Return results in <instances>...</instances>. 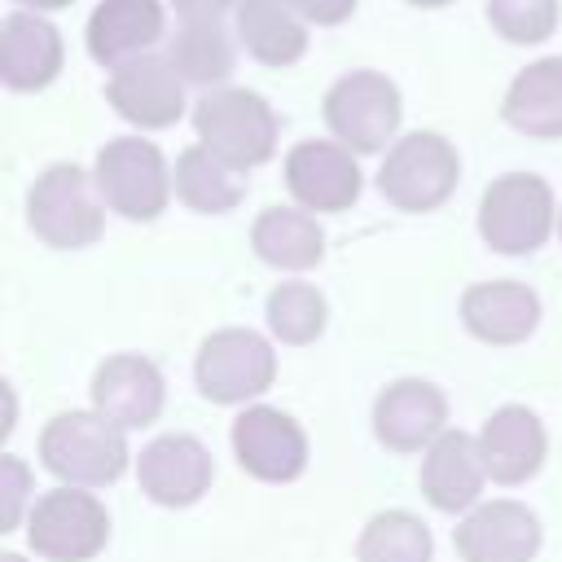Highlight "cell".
<instances>
[{
    "label": "cell",
    "mask_w": 562,
    "mask_h": 562,
    "mask_svg": "<svg viewBox=\"0 0 562 562\" xmlns=\"http://www.w3.org/2000/svg\"><path fill=\"white\" fill-rule=\"evenodd\" d=\"M408 4H417V9H439V4H452V0H408Z\"/></svg>",
    "instance_id": "cell-34"
},
{
    "label": "cell",
    "mask_w": 562,
    "mask_h": 562,
    "mask_svg": "<svg viewBox=\"0 0 562 562\" xmlns=\"http://www.w3.org/2000/svg\"><path fill=\"white\" fill-rule=\"evenodd\" d=\"M123 426L92 413H57L40 435V461L66 487H105L127 470Z\"/></svg>",
    "instance_id": "cell-1"
},
{
    "label": "cell",
    "mask_w": 562,
    "mask_h": 562,
    "mask_svg": "<svg viewBox=\"0 0 562 562\" xmlns=\"http://www.w3.org/2000/svg\"><path fill=\"white\" fill-rule=\"evenodd\" d=\"M558 233H562V215H558Z\"/></svg>",
    "instance_id": "cell-36"
},
{
    "label": "cell",
    "mask_w": 562,
    "mask_h": 562,
    "mask_svg": "<svg viewBox=\"0 0 562 562\" xmlns=\"http://www.w3.org/2000/svg\"><path fill=\"white\" fill-rule=\"evenodd\" d=\"M404 114L400 88L378 70H347L325 92V123L351 154H378L395 136Z\"/></svg>",
    "instance_id": "cell-7"
},
{
    "label": "cell",
    "mask_w": 562,
    "mask_h": 562,
    "mask_svg": "<svg viewBox=\"0 0 562 562\" xmlns=\"http://www.w3.org/2000/svg\"><path fill=\"white\" fill-rule=\"evenodd\" d=\"M360 167L338 140H299L285 154V189L303 211H347L360 198Z\"/></svg>",
    "instance_id": "cell-13"
},
{
    "label": "cell",
    "mask_w": 562,
    "mask_h": 562,
    "mask_svg": "<svg viewBox=\"0 0 562 562\" xmlns=\"http://www.w3.org/2000/svg\"><path fill=\"white\" fill-rule=\"evenodd\" d=\"M501 114L522 136L558 140L562 136V57H540L522 66L501 101Z\"/></svg>",
    "instance_id": "cell-22"
},
{
    "label": "cell",
    "mask_w": 562,
    "mask_h": 562,
    "mask_svg": "<svg viewBox=\"0 0 562 562\" xmlns=\"http://www.w3.org/2000/svg\"><path fill=\"white\" fill-rule=\"evenodd\" d=\"M483 479H487V465L479 452V435L443 430L422 457V496L443 514L470 509L483 492Z\"/></svg>",
    "instance_id": "cell-20"
},
{
    "label": "cell",
    "mask_w": 562,
    "mask_h": 562,
    "mask_svg": "<svg viewBox=\"0 0 562 562\" xmlns=\"http://www.w3.org/2000/svg\"><path fill=\"white\" fill-rule=\"evenodd\" d=\"M307 26H338L356 13V0H285Z\"/></svg>",
    "instance_id": "cell-31"
},
{
    "label": "cell",
    "mask_w": 562,
    "mask_h": 562,
    "mask_svg": "<svg viewBox=\"0 0 562 562\" xmlns=\"http://www.w3.org/2000/svg\"><path fill=\"white\" fill-rule=\"evenodd\" d=\"M457 180H461V158H457L452 140L439 132L400 136L378 167V193L395 211H413V215L443 206L452 198Z\"/></svg>",
    "instance_id": "cell-5"
},
{
    "label": "cell",
    "mask_w": 562,
    "mask_h": 562,
    "mask_svg": "<svg viewBox=\"0 0 562 562\" xmlns=\"http://www.w3.org/2000/svg\"><path fill=\"white\" fill-rule=\"evenodd\" d=\"M162 400H167V382H162L158 364L136 351L110 356L92 373V408L123 430H140V426L158 422Z\"/></svg>",
    "instance_id": "cell-15"
},
{
    "label": "cell",
    "mask_w": 562,
    "mask_h": 562,
    "mask_svg": "<svg viewBox=\"0 0 562 562\" xmlns=\"http://www.w3.org/2000/svg\"><path fill=\"white\" fill-rule=\"evenodd\" d=\"M553 189L531 171L496 176L479 198V233L501 255H531L553 233Z\"/></svg>",
    "instance_id": "cell-6"
},
{
    "label": "cell",
    "mask_w": 562,
    "mask_h": 562,
    "mask_svg": "<svg viewBox=\"0 0 562 562\" xmlns=\"http://www.w3.org/2000/svg\"><path fill=\"white\" fill-rule=\"evenodd\" d=\"M461 562H531L540 553V522L518 501L474 505L452 531Z\"/></svg>",
    "instance_id": "cell-16"
},
{
    "label": "cell",
    "mask_w": 562,
    "mask_h": 562,
    "mask_svg": "<svg viewBox=\"0 0 562 562\" xmlns=\"http://www.w3.org/2000/svg\"><path fill=\"white\" fill-rule=\"evenodd\" d=\"M26 487H31L26 465L18 457H0V531L18 527L22 505H26Z\"/></svg>",
    "instance_id": "cell-30"
},
{
    "label": "cell",
    "mask_w": 562,
    "mask_h": 562,
    "mask_svg": "<svg viewBox=\"0 0 562 562\" xmlns=\"http://www.w3.org/2000/svg\"><path fill=\"white\" fill-rule=\"evenodd\" d=\"M0 562H22V558L18 553H0Z\"/></svg>",
    "instance_id": "cell-35"
},
{
    "label": "cell",
    "mask_w": 562,
    "mask_h": 562,
    "mask_svg": "<svg viewBox=\"0 0 562 562\" xmlns=\"http://www.w3.org/2000/svg\"><path fill=\"white\" fill-rule=\"evenodd\" d=\"M448 400L426 378H400L373 400V435L391 452H422L443 435Z\"/></svg>",
    "instance_id": "cell-14"
},
{
    "label": "cell",
    "mask_w": 562,
    "mask_h": 562,
    "mask_svg": "<svg viewBox=\"0 0 562 562\" xmlns=\"http://www.w3.org/2000/svg\"><path fill=\"white\" fill-rule=\"evenodd\" d=\"M487 22L509 44H544L558 31V0H487Z\"/></svg>",
    "instance_id": "cell-29"
},
{
    "label": "cell",
    "mask_w": 562,
    "mask_h": 562,
    "mask_svg": "<svg viewBox=\"0 0 562 562\" xmlns=\"http://www.w3.org/2000/svg\"><path fill=\"white\" fill-rule=\"evenodd\" d=\"M26 540L48 562H88L110 540V514L92 492L61 483L31 505Z\"/></svg>",
    "instance_id": "cell-8"
},
{
    "label": "cell",
    "mask_w": 562,
    "mask_h": 562,
    "mask_svg": "<svg viewBox=\"0 0 562 562\" xmlns=\"http://www.w3.org/2000/svg\"><path fill=\"white\" fill-rule=\"evenodd\" d=\"M61 31L35 9H13L0 26V79L13 92H40L61 75Z\"/></svg>",
    "instance_id": "cell-17"
},
{
    "label": "cell",
    "mask_w": 562,
    "mask_h": 562,
    "mask_svg": "<svg viewBox=\"0 0 562 562\" xmlns=\"http://www.w3.org/2000/svg\"><path fill=\"white\" fill-rule=\"evenodd\" d=\"M255 255L277 272H307L325 259V233L303 206H268L250 228Z\"/></svg>",
    "instance_id": "cell-23"
},
{
    "label": "cell",
    "mask_w": 562,
    "mask_h": 562,
    "mask_svg": "<svg viewBox=\"0 0 562 562\" xmlns=\"http://www.w3.org/2000/svg\"><path fill=\"white\" fill-rule=\"evenodd\" d=\"M193 378L211 404H246L272 386L277 351L255 329H215L198 347Z\"/></svg>",
    "instance_id": "cell-9"
},
{
    "label": "cell",
    "mask_w": 562,
    "mask_h": 562,
    "mask_svg": "<svg viewBox=\"0 0 562 562\" xmlns=\"http://www.w3.org/2000/svg\"><path fill=\"white\" fill-rule=\"evenodd\" d=\"M325 316H329L325 294L307 281H281L268 294V329L290 347L316 342L325 334Z\"/></svg>",
    "instance_id": "cell-28"
},
{
    "label": "cell",
    "mask_w": 562,
    "mask_h": 562,
    "mask_svg": "<svg viewBox=\"0 0 562 562\" xmlns=\"http://www.w3.org/2000/svg\"><path fill=\"white\" fill-rule=\"evenodd\" d=\"M233 26L237 44L263 66H294L307 53V22L285 0H241Z\"/></svg>",
    "instance_id": "cell-24"
},
{
    "label": "cell",
    "mask_w": 562,
    "mask_h": 562,
    "mask_svg": "<svg viewBox=\"0 0 562 562\" xmlns=\"http://www.w3.org/2000/svg\"><path fill=\"white\" fill-rule=\"evenodd\" d=\"M171 184H176V198L202 215H224L233 211L241 198H246V171L228 167L224 158H215L206 145H189L180 158H176V171H171Z\"/></svg>",
    "instance_id": "cell-25"
},
{
    "label": "cell",
    "mask_w": 562,
    "mask_h": 562,
    "mask_svg": "<svg viewBox=\"0 0 562 562\" xmlns=\"http://www.w3.org/2000/svg\"><path fill=\"white\" fill-rule=\"evenodd\" d=\"M356 558L360 562H430L435 540H430V527L417 514L382 509L364 522V531L356 540Z\"/></svg>",
    "instance_id": "cell-27"
},
{
    "label": "cell",
    "mask_w": 562,
    "mask_h": 562,
    "mask_svg": "<svg viewBox=\"0 0 562 562\" xmlns=\"http://www.w3.org/2000/svg\"><path fill=\"white\" fill-rule=\"evenodd\" d=\"M479 452H483V465H487V479L492 483H527L540 465H544V452H549V435L540 426V417L522 404H505L496 408L483 430H479Z\"/></svg>",
    "instance_id": "cell-18"
},
{
    "label": "cell",
    "mask_w": 562,
    "mask_h": 562,
    "mask_svg": "<svg viewBox=\"0 0 562 562\" xmlns=\"http://www.w3.org/2000/svg\"><path fill=\"white\" fill-rule=\"evenodd\" d=\"M461 321L479 342L514 347L540 325V299L522 281H479L461 294Z\"/></svg>",
    "instance_id": "cell-19"
},
{
    "label": "cell",
    "mask_w": 562,
    "mask_h": 562,
    "mask_svg": "<svg viewBox=\"0 0 562 562\" xmlns=\"http://www.w3.org/2000/svg\"><path fill=\"white\" fill-rule=\"evenodd\" d=\"M22 9H35V13H53V9H66L70 0H18Z\"/></svg>",
    "instance_id": "cell-33"
},
{
    "label": "cell",
    "mask_w": 562,
    "mask_h": 562,
    "mask_svg": "<svg viewBox=\"0 0 562 562\" xmlns=\"http://www.w3.org/2000/svg\"><path fill=\"white\" fill-rule=\"evenodd\" d=\"M198 145L237 171H250L277 154V114L250 88H206L193 105Z\"/></svg>",
    "instance_id": "cell-2"
},
{
    "label": "cell",
    "mask_w": 562,
    "mask_h": 562,
    "mask_svg": "<svg viewBox=\"0 0 562 562\" xmlns=\"http://www.w3.org/2000/svg\"><path fill=\"white\" fill-rule=\"evenodd\" d=\"M105 101L136 127L158 132L184 114V79L167 53H140L114 66L105 83Z\"/></svg>",
    "instance_id": "cell-11"
},
{
    "label": "cell",
    "mask_w": 562,
    "mask_h": 562,
    "mask_svg": "<svg viewBox=\"0 0 562 562\" xmlns=\"http://www.w3.org/2000/svg\"><path fill=\"white\" fill-rule=\"evenodd\" d=\"M136 479H140V492L154 505L184 509V505L202 501V492L211 487L215 461H211L206 443L193 439V435H158L154 443L140 448Z\"/></svg>",
    "instance_id": "cell-12"
},
{
    "label": "cell",
    "mask_w": 562,
    "mask_h": 562,
    "mask_svg": "<svg viewBox=\"0 0 562 562\" xmlns=\"http://www.w3.org/2000/svg\"><path fill=\"white\" fill-rule=\"evenodd\" d=\"M233 457L259 483H294L307 470V435L290 413L250 404L233 422Z\"/></svg>",
    "instance_id": "cell-10"
},
{
    "label": "cell",
    "mask_w": 562,
    "mask_h": 562,
    "mask_svg": "<svg viewBox=\"0 0 562 562\" xmlns=\"http://www.w3.org/2000/svg\"><path fill=\"white\" fill-rule=\"evenodd\" d=\"M92 180H97L101 202L114 215L136 220V224L158 220L167 211L171 189H176L162 149L154 140H145V136H114V140H105L97 149Z\"/></svg>",
    "instance_id": "cell-3"
},
{
    "label": "cell",
    "mask_w": 562,
    "mask_h": 562,
    "mask_svg": "<svg viewBox=\"0 0 562 562\" xmlns=\"http://www.w3.org/2000/svg\"><path fill=\"white\" fill-rule=\"evenodd\" d=\"M241 0H171L180 22H224L228 9H237Z\"/></svg>",
    "instance_id": "cell-32"
},
{
    "label": "cell",
    "mask_w": 562,
    "mask_h": 562,
    "mask_svg": "<svg viewBox=\"0 0 562 562\" xmlns=\"http://www.w3.org/2000/svg\"><path fill=\"white\" fill-rule=\"evenodd\" d=\"M167 57L184 83L202 88H220L237 66V48L224 22H180L167 40Z\"/></svg>",
    "instance_id": "cell-26"
},
{
    "label": "cell",
    "mask_w": 562,
    "mask_h": 562,
    "mask_svg": "<svg viewBox=\"0 0 562 562\" xmlns=\"http://www.w3.org/2000/svg\"><path fill=\"white\" fill-rule=\"evenodd\" d=\"M162 4L158 0H97L92 18H88V53L101 66H119L127 57L149 53L162 40Z\"/></svg>",
    "instance_id": "cell-21"
},
{
    "label": "cell",
    "mask_w": 562,
    "mask_h": 562,
    "mask_svg": "<svg viewBox=\"0 0 562 562\" xmlns=\"http://www.w3.org/2000/svg\"><path fill=\"white\" fill-rule=\"evenodd\" d=\"M101 206L97 180L83 167L53 162L26 193V224L53 250H83L101 237Z\"/></svg>",
    "instance_id": "cell-4"
}]
</instances>
